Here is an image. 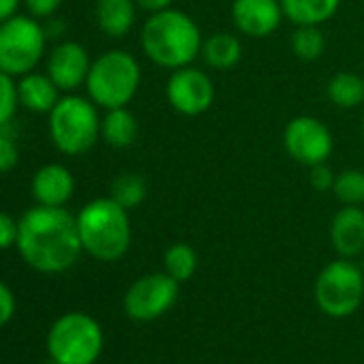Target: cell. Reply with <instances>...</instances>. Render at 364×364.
I'll return each instance as SVG.
<instances>
[{
  "label": "cell",
  "instance_id": "cell-31",
  "mask_svg": "<svg viewBox=\"0 0 364 364\" xmlns=\"http://www.w3.org/2000/svg\"><path fill=\"white\" fill-rule=\"evenodd\" d=\"M14 313H16V296L3 281H0V328L11 321Z\"/></svg>",
  "mask_w": 364,
  "mask_h": 364
},
{
  "label": "cell",
  "instance_id": "cell-15",
  "mask_svg": "<svg viewBox=\"0 0 364 364\" xmlns=\"http://www.w3.org/2000/svg\"><path fill=\"white\" fill-rule=\"evenodd\" d=\"M330 240L341 257H358L364 253V210L360 206H343L330 223Z\"/></svg>",
  "mask_w": 364,
  "mask_h": 364
},
{
  "label": "cell",
  "instance_id": "cell-27",
  "mask_svg": "<svg viewBox=\"0 0 364 364\" xmlns=\"http://www.w3.org/2000/svg\"><path fill=\"white\" fill-rule=\"evenodd\" d=\"M18 161H20V150L16 144V131H11V124L0 127V173L16 169Z\"/></svg>",
  "mask_w": 364,
  "mask_h": 364
},
{
  "label": "cell",
  "instance_id": "cell-8",
  "mask_svg": "<svg viewBox=\"0 0 364 364\" xmlns=\"http://www.w3.org/2000/svg\"><path fill=\"white\" fill-rule=\"evenodd\" d=\"M364 298V272L347 257L334 259L315 281V300L330 317L351 315Z\"/></svg>",
  "mask_w": 364,
  "mask_h": 364
},
{
  "label": "cell",
  "instance_id": "cell-5",
  "mask_svg": "<svg viewBox=\"0 0 364 364\" xmlns=\"http://www.w3.org/2000/svg\"><path fill=\"white\" fill-rule=\"evenodd\" d=\"M50 137L67 156L86 154L101 137L99 107L88 99L67 92L50 112Z\"/></svg>",
  "mask_w": 364,
  "mask_h": 364
},
{
  "label": "cell",
  "instance_id": "cell-32",
  "mask_svg": "<svg viewBox=\"0 0 364 364\" xmlns=\"http://www.w3.org/2000/svg\"><path fill=\"white\" fill-rule=\"evenodd\" d=\"M173 0H135V5L148 14H156V11H163L167 7H171Z\"/></svg>",
  "mask_w": 364,
  "mask_h": 364
},
{
  "label": "cell",
  "instance_id": "cell-23",
  "mask_svg": "<svg viewBox=\"0 0 364 364\" xmlns=\"http://www.w3.org/2000/svg\"><path fill=\"white\" fill-rule=\"evenodd\" d=\"M163 266H165V272L173 277L178 283L189 281L198 270V253L187 242H176L165 251Z\"/></svg>",
  "mask_w": 364,
  "mask_h": 364
},
{
  "label": "cell",
  "instance_id": "cell-1",
  "mask_svg": "<svg viewBox=\"0 0 364 364\" xmlns=\"http://www.w3.org/2000/svg\"><path fill=\"white\" fill-rule=\"evenodd\" d=\"M16 247L31 268L46 274L69 270L84 251L77 219L65 206L41 204L26 210L18 221Z\"/></svg>",
  "mask_w": 364,
  "mask_h": 364
},
{
  "label": "cell",
  "instance_id": "cell-9",
  "mask_svg": "<svg viewBox=\"0 0 364 364\" xmlns=\"http://www.w3.org/2000/svg\"><path fill=\"white\" fill-rule=\"evenodd\" d=\"M283 148L287 156L304 167L328 163L334 150V137L326 122L315 116H296L285 124Z\"/></svg>",
  "mask_w": 364,
  "mask_h": 364
},
{
  "label": "cell",
  "instance_id": "cell-26",
  "mask_svg": "<svg viewBox=\"0 0 364 364\" xmlns=\"http://www.w3.org/2000/svg\"><path fill=\"white\" fill-rule=\"evenodd\" d=\"M20 107L18 82L14 75L0 71V127L11 124Z\"/></svg>",
  "mask_w": 364,
  "mask_h": 364
},
{
  "label": "cell",
  "instance_id": "cell-18",
  "mask_svg": "<svg viewBox=\"0 0 364 364\" xmlns=\"http://www.w3.org/2000/svg\"><path fill=\"white\" fill-rule=\"evenodd\" d=\"M341 0H281L285 20L294 26H321L336 16Z\"/></svg>",
  "mask_w": 364,
  "mask_h": 364
},
{
  "label": "cell",
  "instance_id": "cell-7",
  "mask_svg": "<svg viewBox=\"0 0 364 364\" xmlns=\"http://www.w3.org/2000/svg\"><path fill=\"white\" fill-rule=\"evenodd\" d=\"M103 349V332L86 313H67L48 334V351L56 364H92Z\"/></svg>",
  "mask_w": 364,
  "mask_h": 364
},
{
  "label": "cell",
  "instance_id": "cell-10",
  "mask_svg": "<svg viewBox=\"0 0 364 364\" xmlns=\"http://www.w3.org/2000/svg\"><path fill=\"white\" fill-rule=\"evenodd\" d=\"M165 99L180 116H202L215 103V82L206 71L193 65L180 67L167 77Z\"/></svg>",
  "mask_w": 364,
  "mask_h": 364
},
{
  "label": "cell",
  "instance_id": "cell-14",
  "mask_svg": "<svg viewBox=\"0 0 364 364\" xmlns=\"http://www.w3.org/2000/svg\"><path fill=\"white\" fill-rule=\"evenodd\" d=\"M31 191L37 204L63 208L73 198L75 191V178L69 167L60 163H48L39 167L33 176Z\"/></svg>",
  "mask_w": 364,
  "mask_h": 364
},
{
  "label": "cell",
  "instance_id": "cell-35",
  "mask_svg": "<svg viewBox=\"0 0 364 364\" xmlns=\"http://www.w3.org/2000/svg\"><path fill=\"white\" fill-rule=\"evenodd\" d=\"M360 268H362V272H364V259H362V266H360Z\"/></svg>",
  "mask_w": 364,
  "mask_h": 364
},
{
  "label": "cell",
  "instance_id": "cell-17",
  "mask_svg": "<svg viewBox=\"0 0 364 364\" xmlns=\"http://www.w3.org/2000/svg\"><path fill=\"white\" fill-rule=\"evenodd\" d=\"M20 105L35 114H50L60 99V88L48 73H26L18 82Z\"/></svg>",
  "mask_w": 364,
  "mask_h": 364
},
{
  "label": "cell",
  "instance_id": "cell-4",
  "mask_svg": "<svg viewBox=\"0 0 364 364\" xmlns=\"http://www.w3.org/2000/svg\"><path fill=\"white\" fill-rule=\"evenodd\" d=\"M141 84V69L133 54L124 50H109L92 60L86 92L88 99L101 109L127 107Z\"/></svg>",
  "mask_w": 364,
  "mask_h": 364
},
{
  "label": "cell",
  "instance_id": "cell-33",
  "mask_svg": "<svg viewBox=\"0 0 364 364\" xmlns=\"http://www.w3.org/2000/svg\"><path fill=\"white\" fill-rule=\"evenodd\" d=\"M22 0H0V24L7 22L9 18L18 16Z\"/></svg>",
  "mask_w": 364,
  "mask_h": 364
},
{
  "label": "cell",
  "instance_id": "cell-16",
  "mask_svg": "<svg viewBox=\"0 0 364 364\" xmlns=\"http://www.w3.org/2000/svg\"><path fill=\"white\" fill-rule=\"evenodd\" d=\"M137 9L139 7L135 5V0H97L95 20L105 37L122 39L133 31Z\"/></svg>",
  "mask_w": 364,
  "mask_h": 364
},
{
  "label": "cell",
  "instance_id": "cell-34",
  "mask_svg": "<svg viewBox=\"0 0 364 364\" xmlns=\"http://www.w3.org/2000/svg\"><path fill=\"white\" fill-rule=\"evenodd\" d=\"M362 135H364V116H362Z\"/></svg>",
  "mask_w": 364,
  "mask_h": 364
},
{
  "label": "cell",
  "instance_id": "cell-30",
  "mask_svg": "<svg viewBox=\"0 0 364 364\" xmlns=\"http://www.w3.org/2000/svg\"><path fill=\"white\" fill-rule=\"evenodd\" d=\"M18 242V221L0 210V251H5Z\"/></svg>",
  "mask_w": 364,
  "mask_h": 364
},
{
  "label": "cell",
  "instance_id": "cell-28",
  "mask_svg": "<svg viewBox=\"0 0 364 364\" xmlns=\"http://www.w3.org/2000/svg\"><path fill=\"white\" fill-rule=\"evenodd\" d=\"M309 169H311L309 182H311V187H313L315 191H321V193H323V191H332L336 173L330 169L328 163H319V165H313V167H309Z\"/></svg>",
  "mask_w": 364,
  "mask_h": 364
},
{
  "label": "cell",
  "instance_id": "cell-24",
  "mask_svg": "<svg viewBox=\"0 0 364 364\" xmlns=\"http://www.w3.org/2000/svg\"><path fill=\"white\" fill-rule=\"evenodd\" d=\"M289 46L296 58L304 63L319 60L326 52V37L321 33V26H296Z\"/></svg>",
  "mask_w": 364,
  "mask_h": 364
},
{
  "label": "cell",
  "instance_id": "cell-22",
  "mask_svg": "<svg viewBox=\"0 0 364 364\" xmlns=\"http://www.w3.org/2000/svg\"><path fill=\"white\" fill-rule=\"evenodd\" d=\"M148 196V187H146V180L139 173L133 171H124L120 173L114 182H112V189H109V198L114 202H118L122 208L133 210L137 208Z\"/></svg>",
  "mask_w": 364,
  "mask_h": 364
},
{
  "label": "cell",
  "instance_id": "cell-3",
  "mask_svg": "<svg viewBox=\"0 0 364 364\" xmlns=\"http://www.w3.org/2000/svg\"><path fill=\"white\" fill-rule=\"evenodd\" d=\"M75 219L82 247L88 255L101 262L124 257L131 247V219L127 208L112 198H97L84 204Z\"/></svg>",
  "mask_w": 364,
  "mask_h": 364
},
{
  "label": "cell",
  "instance_id": "cell-19",
  "mask_svg": "<svg viewBox=\"0 0 364 364\" xmlns=\"http://www.w3.org/2000/svg\"><path fill=\"white\" fill-rule=\"evenodd\" d=\"M200 58L215 71H230L242 60V43L232 33H213L204 39Z\"/></svg>",
  "mask_w": 364,
  "mask_h": 364
},
{
  "label": "cell",
  "instance_id": "cell-29",
  "mask_svg": "<svg viewBox=\"0 0 364 364\" xmlns=\"http://www.w3.org/2000/svg\"><path fill=\"white\" fill-rule=\"evenodd\" d=\"M28 14L37 20H50L60 9L63 0H22Z\"/></svg>",
  "mask_w": 364,
  "mask_h": 364
},
{
  "label": "cell",
  "instance_id": "cell-2",
  "mask_svg": "<svg viewBox=\"0 0 364 364\" xmlns=\"http://www.w3.org/2000/svg\"><path fill=\"white\" fill-rule=\"evenodd\" d=\"M139 43L150 63L176 71L193 65V60L200 58L204 35L189 14L167 7L150 14L141 26Z\"/></svg>",
  "mask_w": 364,
  "mask_h": 364
},
{
  "label": "cell",
  "instance_id": "cell-6",
  "mask_svg": "<svg viewBox=\"0 0 364 364\" xmlns=\"http://www.w3.org/2000/svg\"><path fill=\"white\" fill-rule=\"evenodd\" d=\"M48 33L33 16H14L0 24V71L22 77L46 56Z\"/></svg>",
  "mask_w": 364,
  "mask_h": 364
},
{
  "label": "cell",
  "instance_id": "cell-21",
  "mask_svg": "<svg viewBox=\"0 0 364 364\" xmlns=\"http://www.w3.org/2000/svg\"><path fill=\"white\" fill-rule=\"evenodd\" d=\"M328 99L341 109H353L364 101V77L351 71H338L326 86Z\"/></svg>",
  "mask_w": 364,
  "mask_h": 364
},
{
  "label": "cell",
  "instance_id": "cell-25",
  "mask_svg": "<svg viewBox=\"0 0 364 364\" xmlns=\"http://www.w3.org/2000/svg\"><path fill=\"white\" fill-rule=\"evenodd\" d=\"M332 193L343 206H362L364 204V171L355 167L338 171L334 178Z\"/></svg>",
  "mask_w": 364,
  "mask_h": 364
},
{
  "label": "cell",
  "instance_id": "cell-13",
  "mask_svg": "<svg viewBox=\"0 0 364 364\" xmlns=\"http://www.w3.org/2000/svg\"><path fill=\"white\" fill-rule=\"evenodd\" d=\"M90 65L92 60L82 43L63 41L48 56V75L54 80L60 92H75L86 84Z\"/></svg>",
  "mask_w": 364,
  "mask_h": 364
},
{
  "label": "cell",
  "instance_id": "cell-20",
  "mask_svg": "<svg viewBox=\"0 0 364 364\" xmlns=\"http://www.w3.org/2000/svg\"><path fill=\"white\" fill-rule=\"evenodd\" d=\"M139 135L137 118L127 107H114L105 109V116L101 118V139L112 148H129L135 144Z\"/></svg>",
  "mask_w": 364,
  "mask_h": 364
},
{
  "label": "cell",
  "instance_id": "cell-11",
  "mask_svg": "<svg viewBox=\"0 0 364 364\" xmlns=\"http://www.w3.org/2000/svg\"><path fill=\"white\" fill-rule=\"evenodd\" d=\"M178 281L167 272L139 277L124 296V311L135 321H152L165 315L178 300Z\"/></svg>",
  "mask_w": 364,
  "mask_h": 364
},
{
  "label": "cell",
  "instance_id": "cell-12",
  "mask_svg": "<svg viewBox=\"0 0 364 364\" xmlns=\"http://www.w3.org/2000/svg\"><path fill=\"white\" fill-rule=\"evenodd\" d=\"M285 20L281 0H234L232 22L236 31L251 39H266Z\"/></svg>",
  "mask_w": 364,
  "mask_h": 364
}]
</instances>
